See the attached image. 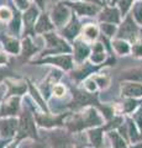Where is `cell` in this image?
Instances as JSON below:
<instances>
[{"label": "cell", "mask_w": 142, "mask_h": 148, "mask_svg": "<svg viewBox=\"0 0 142 148\" xmlns=\"http://www.w3.org/2000/svg\"><path fill=\"white\" fill-rule=\"evenodd\" d=\"M100 123H102V119L99 117L97 111L94 109H89L84 114L83 117L77 116L73 121L68 122V126L71 127V130H80L83 127L94 126V125H100Z\"/></svg>", "instance_id": "1"}, {"label": "cell", "mask_w": 142, "mask_h": 148, "mask_svg": "<svg viewBox=\"0 0 142 148\" xmlns=\"http://www.w3.org/2000/svg\"><path fill=\"white\" fill-rule=\"evenodd\" d=\"M45 37H46L47 43H48V49L46 51V53H58V52L68 53L72 51L69 46H68L63 40L57 37L56 35L48 34V35H45Z\"/></svg>", "instance_id": "2"}, {"label": "cell", "mask_w": 142, "mask_h": 148, "mask_svg": "<svg viewBox=\"0 0 142 148\" xmlns=\"http://www.w3.org/2000/svg\"><path fill=\"white\" fill-rule=\"evenodd\" d=\"M19 137H36L35 123L29 112H25L21 116L19 123Z\"/></svg>", "instance_id": "3"}, {"label": "cell", "mask_w": 142, "mask_h": 148, "mask_svg": "<svg viewBox=\"0 0 142 148\" xmlns=\"http://www.w3.org/2000/svg\"><path fill=\"white\" fill-rule=\"evenodd\" d=\"M68 17H69V10H68V8L64 6L63 4L56 5V8L52 11V18H53L54 24L57 26H63L66 24V21L68 20Z\"/></svg>", "instance_id": "4"}, {"label": "cell", "mask_w": 142, "mask_h": 148, "mask_svg": "<svg viewBox=\"0 0 142 148\" xmlns=\"http://www.w3.org/2000/svg\"><path fill=\"white\" fill-rule=\"evenodd\" d=\"M137 34V29L134 25V22L130 17L126 18V21L122 24V26L119 30V37L121 38H129V40H134Z\"/></svg>", "instance_id": "5"}, {"label": "cell", "mask_w": 142, "mask_h": 148, "mask_svg": "<svg viewBox=\"0 0 142 148\" xmlns=\"http://www.w3.org/2000/svg\"><path fill=\"white\" fill-rule=\"evenodd\" d=\"M17 127V121L15 119L0 120V133L3 137H11L15 135V130Z\"/></svg>", "instance_id": "6"}, {"label": "cell", "mask_w": 142, "mask_h": 148, "mask_svg": "<svg viewBox=\"0 0 142 148\" xmlns=\"http://www.w3.org/2000/svg\"><path fill=\"white\" fill-rule=\"evenodd\" d=\"M19 103L20 100L19 98H15V96H12L10 98L5 104L3 105L1 110H0V115L1 116H9V115H15L17 112V110H19Z\"/></svg>", "instance_id": "7"}, {"label": "cell", "mask_w": 142, "mask_h": 148, "mask_svg": "<svg viewBox=\"0 0 142 148\" xmlns=\"http://www.w3.org/2000/svg\"><path fill=\"white\" fill-rule=\"evenodd\" d=\"M121 92L123 96H130V98H137V96H142V85L141 84H129L122 85Z\"/></svg>", "instance_id": "8"}, {"label": "cell", "mask_w": 142, "mask_h": 148, "mask_svg": "<svg viewBox=\"0 0 142 148\" xmlns=\"http://www.w3.org/2000/svg\"><path fill=\"white\" fill-rule=\"evenodd\" d=\"M43 62L53 63L56 66H59L64 69H71L72 68V58L69 56H61V57H52V58H46Z\"/></svg>", "instance_id": "9"}, {"label": "cell", "mask_w": 142, "mask_h": 148, "mask_svg": "<svg viewBox=\"0 0 142 148\" xmlns=\"http://www.w3.org/2000/svg\"><path fill=\"white\" fill-rule=\"evenodd\" d=\"M71 5L75 9L79 15H94V14L98 11V6L89 5V4L75 3V4H71Z\"/></svg>", "instance_id": "10"}, {"label": "cell", "mask_w": 142, "mask_h": 148, "mask_svg": "<svg viewBox=\"0 0 142 148\" xmlns=\"http://www.w3.org/2000/svg\"><path fill=\"white\" fill-rule=\"evenodd\" d=\"M1 40L4 41V47L6 48L10 53L17 54L20 52V45L15 38H10V37H1Z\"/></svg>", "instance_id": "11"}, {"label": "cell", "mask_w": 142, "mask_h": 148, "mask_svg": "<svg viewBox=\"0 0 142 148\" xmlns=\"http://www.w3.org/2000/svg\"><path fill=\"white\" fill-rule=\"evenodd\" d=\"M79 27H80L79 22L73 17L72 21L69 22V25L64 29V36L68 37V38H74V37L77 36V34H78V31H79Z\"/></svg>", "instance_id": "12"}, {"label": "cell", "mask_w": 142, "mask_h": 148, "mask_svg": "<svg viewBox=\"0 0 142 148\" xmlns=\"http://www.w3.org/2000/svg\"><path fill=\"white\" fill-rule=\"evenodd\" d=\"M74 47H75V59L79 62L84 61V58L89 54V47L82 42H77Z\"/></svg>", "instance_id": "13"}, {"label": "cell", "mask_w": 142, "mask_h": 148, "mask_svg": "<svg viewBox=\"0 0 142 148\" xmlns=\"http://www.w3.org/2000/svg\"><path fill=\"white\" fill-rule=\"evenodd\" d=\"M52 29H53V25L49 22L48 16H46V15L41 16L40 20L37 21V24H36V31L37 32H46Z\"/></svg>", "instance_id": "14"}, {"label": "cell", "mask_w": 142, "mask_h": 148, "mask_svg": "<svg viewBox=\"0 0 142 148\" xmlns=\"http://www.w3.org/2000/svg\"><path fill=\"white\" fill-rule=\"evenodd\" d=\"M100 18H102L103 21H108V22H119V11L116 10V9H106L103 15L100 16Z\"/></svg>", "instance_id": "15"}, {"label": "cell", "mask_w": 142, "mask_h": 148, "mask_svg": "<svg viewBox=\"0 0 142 148\" xmlns=\"http://www.w3.org/2000/svg\"><path fill=\"white\" fill-rule=\"evenodd\" d=\"M37 12H38V11H37V9H35L34 6H32V8H30L29 10L25 12L24 18H25V25H26V29H27V30H30V29H31V26L34 25L35 18H36V16H37Z\"/></svg>", "instance_id": "16"}, {"label": "cell", "mask_w": 142, "mask_h": 148, "mask_svg": "<svg viewBox=\"0 0 142 148\" xmlns=\"http://www.w3.org/2000/svg\"><path fill=\"white\" fill-rule=\"evenodd\" d=\"M89 137L95 147H100L102 145V130H91L89 132Z\"/></svg>", "instance_id": "17"}, {"label": "cell", "mask_w": 142, "mask_h": 148, "mask_svg": "<svg viewBox=\"0 0 142 148\" xmlns=\"http://www.w3.org/2000/svg\"><path fill=\"white\" fill-rule=\"evenodd\" d=\"M53 145L56 148H66L67 147V137L64 135H62V132H58L56 136H53Z\"/></svg>", "instance_id": "18"}, {"label": "cell", "mask_w": 142, "mask_h": 148, "mask_svg": "<svg viewBox=\"0 0 142 148\" xmlns=\"http://www.w3.org/2000/svg\"><path fill=\"white\" fill-rule=\"evenodd\" d=\"M22 49H24V54L27 57V56H31L32 53H35L37 51V47H35L32 45L30 38H25L24 42H22Z\"/></svg>", "instance_id": "19"}, {"label": "cell", "mask_w": 142, "mask_h": 148, "mask_svg": "<svg viewBox=\"0 0 142 148\" xmlns=\"http://www.w3.org/2000/svg\"><path fill=\"white\" fill-rule=\"evenodd\" d=\"M123 78H126V79H130V80L142 82V69H135V71L127 72V73H125Z\"/></svg>", "instance_id": "20"}, {"label": "cell", "mask_w": 142, "mask_h": 148, "mask_svg": "<svg viewBox=\"0 0 142 148\" xmlns=\"http://www.w3.org/2000/svg\"><path fill=\"white\" fill-rule=\"evenodd\" d=\"M114 47L117 51V53H120V54H126V53H129V51H130L129 45L126 42H123V41H115V42H114Z\"/></svg>", "instance_id": "21"}, {"label": "cell", "mask_w": 142, "mask_h": 148, "mask_svg": "<svg viewBox=\"0 0 142 148\" xmlns=\"http://www.w3.org/2000/svg\"><path fill=\"white\" fill-rule=\"evenodd\" d=\"M110 137H111L113 145H114V147H115V148H123V147H125V142H123L122 138L119 136V133L111 132V133H110Z\"/></svg>", "instance_id": "22"}, {"label": "cell", "mask_w": 142, "mask_h": 148, "mask_svg": "<svg viewBox=\"0 0 142 148\" xmlns=\"http://www.w3.org/2000/svg\"><path fill=\"white\" fill-rule=\"evenodd\" d=\"M58 120L57 119H49L47 116H40V115L37 116V121L40 125H42V126H52V125L56 123Z\"/></svg>", "instance_id": "23"}, {"label": "cell", "mask_w": 142, "mask_h": 148, "mask_svg": "<svg viewBox=\"0 0 142 148\" xmlns=\"http://www.w3.org/2000/svg\"><path fill=\"white\" fill-rule=\"evenodd\" d=\"M77 99H75V103L78 105H84V104H88L89 101H91L93 99L90 98L88 94H83V92H77Z\"/></svg>", "instance_id": "24"}, {"label": "cell", "mask_w": 142, "mask_h": 148, "mask_svg": "<svg viewBox=\"0 0 142 148\" xmlns=\"http://www.w3.org/2000/svg\"><path fill=\"white\" fill-rule=\"evenodd\" d=\"M134 16L139 24H142V1L137 3L134 8Z\"/></svg>", "instance_id": "25"}, {"label": "cell", "mask_w": 142, "mask_h": 148, "mask_svg": "<svg viewBox=\"0 0 142 148\" xmlns=\"http://www.w3.org/2000/svg\"><path fill=\"white\" fill-rule=\"evenodd\" d=\"M85 36L88 37L89 40H94V38H97V36H98V30H97V27H94L93 25H90V26H86L85 27Z\"/></svg>", "instance_id": "26"}, {"label": "cell", "mask_w": 142, "mask_h": 148, "mask_svg": "<svg viewBox=\"0 0 142 148\" xmlns=\"http://www.w3.org/2000/svg\"><path fill=\"white\" fill-rule=\"evenodd\" d=\"M15 15L16 16L11 22L10 29H11V31L14 32V34H19V30H20V16L17 15V14H15Z\"/></svg>", "instance_id": "27"}, {"label": "cell", "mask_w": 142, "mask_h": 148, "mask_svg": "<svg viewBox=\"0 0 142 148\" xmlns=\"http://www.w3.org/2000/svg\"><path fill=\"white\" fill-rule=\"evenodd\" d=\"M26 90V85L25 84H22V83H19V84H16V85H14L11 84V94H22Z\"/></svg>", "instance_id": "28"}, {"label": "cell", "mask_w": 142, "mask_h": 148, "mask_svg": "<svg viewBox=\"0 0 142 148\" xmlns=\"http://www.w3.org/2000/svg\"><path fill=\"white\" fill-rule=\"evenodd\" d=\"M30 90H31V94H32V96H34V98H35L36 100H37V103H38L41 106H42V108H43L45 110H47V109H46V105H45V103L42 101V99L40 98V95H38L37 90H36V89H35V88H34L32 85H30Z\"/></svg>", "instance_id": "29"}, {"label": "cell", "mask_w": 142, "mask_h": 148, "mask_svg": "<svg viewBox=\"0 0 142 148\" xmlns=\"http://www.w3.org/2000/svg\"><path fill=\"white\" fill-rule=\"evenodd\" d=\"M11 17V12L8 8H0V20H9Z\"/></svg>", "instance_id": "30"}, {"label": "cell", "mask_w": 142, "mask_h": 148, "mask_svg": "<svg viewBox=\"0 0 142 148\" xmlns=\"http://www.w3.org/2000/svg\"><path fill=\"white\" fill-rule=\"evenodd\" d=\"M102 29H103V31L105 32V34H106V35H109V36L114 35V32H115V26H114V25L103 24V25H102Z\"/></svg>", "instance_id": "31"}, {"label": "cell", "mask_w": 142, "mask_h": 148, "mask_svg": "<svg viewBox=\"0 0 142 148\" xmlns=\"http://www.w3.org/2000/svg\"><path fill=\"white\" fill-rule=\"evenodd\" d=\"M104 58H105L104 53H102V52L94 53L93 56H91V62H94V63H102L104 61Z\"/></svg>", "instance_id": "32"}, {"label": "cell", "mask_w": 142, "mask_h": 148, "mask_svg": "<svg viewBox=\"0 0 142 148\" xmlns=\"http://www.w3.org/2000/svg\"><path fill=\"white\" fill-rule=\"evenodd\" d=\"M129 131H130V136H131V140L132 141H136L137 140V133H136V128L134 126V123H132L131 121H129Z\"/></svg>", "instance_id": "33"}, {"label": "cell", "mask_w": 142, "mask_h": 148, "mask_svg": "<svg viewBox=\"0 0 142 148\" xmlns=\"http://www.w3.org/2000/svg\"><path fill=\"white\" fill-rule=\"evenodd\" d=\"M135 120H136V123L139 125V127L142 128V108L135 114Z\"/></svg>", "instance_id": "34"}, {"label": "cell", "mask_w": 142, "mask_h": 148, "mask_svg": "<svg viewBox=\"0 0 142 148\" xmlns=\"http://www.w3.org/2000/svg\"><path fill=\"white\" fill-rule=\"evenodd\" d=\"M136 101H134V100H129V101H126L125 103V110L127 111V112H130V111H132L135 109V106H136Z\"/></svg>", "instance_id": "35"}, {"label": "cell", "mask_w": 142, "mask_h": 148, "mask_svg": "<svg viewBox=\"0 0 142 148\" xmlns=\"http://www.w3.org/2000/svg\"><path fill=\"white\" fill-rule=\"evenodd\" d=\"M130 4H131V0H121V1H120V8H121V11L123 14L127 11V9H129Z\"/></svg>", "instance_id": "36"}, {"label": "cell", "mask_w": 142, "mask_h": 148, "mask_svg": "<svg viewBox=\"0 0 142 148\" xmlns=\"http://www.w3.org/2000/svg\"><path fill=\"white\" fill-rule=\"evenodd\" d=\"M53 90H54V94H56L57 96H62L63 94H64V88H63L62 85H56Z\"/></svg>", "instance_id": "37"}, {"label": "cell", "mask_w": 142, "mask_h": 148, "mask_svg": "<svg viewBox=\"0 0 142 148\" xmlns=\"http://www.w3.org/2000/svg\"><path fill=\"white\" fill-rule=\"evenodd\" d=\"M85 86H86V89H88L89 91H94L95 89H97V85H95L94 80H88L85 83Z\"/></svg>", "instance_id": "38"}, {"label": "cell", "mask_w": 142, "mask_h": 148, "mask_svg": "<svg viewBox=\"0 0 142 148\" xmlns=\"http://www.w3.org/2000/svg\"><path fill=\"white\" fill-rule=\"evenodd\" d=\"M15 3L17 4V6L20 9H26L29 6V3H27V0H15Z\"/></svg>", "instance_id": "39"}, {"label": "cell", "mask_w": 142, "mask_h": 148, "mask_svg": "<svg viewBox=\"0 0 142 148\" xmlns=\"http://www.w3.org/2000/svg\"><path fill=\"white\" fill-rule=\"evenodd\" d=\"M134 53L136 54V56H142V45H136V46H134Z\"/></svg>", "instance_id": "40"}, {"label": "cell", "mask_w": 142, "mask_h": 148, "mask_svg": "<svg viewBox=\"0 0 142 148\" xmlns=\"http://www.w3.org/2000/svg\"><path fill=\"white\" fill-rule=\"evenodd\" d=\"M35 1L37 3L41 8H43V6H45V0H35Z\"/></svg>", "instance_id": "41"}, {"label": "cell", "mask_w": 142, "mask_h": 148, "mask_svg": "<svg viewBox=\"0 0 142 148\" xmlns=\"http://www.w3.org/2000/svg\"><path fill=\"white\" fill-rule=\"evenodd\" d=\"M5 62H6L5 56H3L1 53H0V64H1V63H5Z\"/></svg>", "instance_id": "42"}, {"label": "cell", "mask_w": 142, "mask_h": 148, "mask_svg": "<svg viewBox=\"0 0 142 148\" xmlns=\"http://www.w3.org/2000/svg\"><path fill=\"white\" fill-rule=\"evenodd\" d=\"M31 148H45L43 146H41V145H36V146H32Z\"/></svg>", "instance_id": "43"}, {"label": "cell", "mask_w": 142, "mask_h": 148, "mask_svg": "<svg viewBox=\"0 0 142 148\" xmlns=\"http://www.w3.org/2000/svg\"><path fill=\"white\" fill-rule=\"evenodd\" d=\"M4 146H5V142H4V141H0V148H3Z\"/></svg>", "instance_id": "44"}, {"label": "cell", "mask_w": 142, "mask_h": 148, "mask_svg": "<svg viewBox=\"0 0 142 148\" xmlns=\"http://www.w3.org/2000/svg\"><path fill=\"white\" fill-rule=\"evenodd\" d=\"M4 72H1V71H0V80H1L3 79V77H4V74H3Z\"/></svg>", "instance_id": "45"}, {"label": "cell", "mask_w": 142, "mask_h": 148, "mask_svg": "<svg viewBox=\"0 0 142 148\" xmlns=\"http://www.w3.org/2000/svg\"><path fill=\"white\" fill-rule=\"evenodd\" d=\"M132 148H142V145H141V146H136V147H132Z\"/></svg>", "instance_id": "46"}, {"label": "cell", "mask_w": 142, "mask_h": 148, "mask_svg": "<svg viewBox=\"0 0 142 148\" xmlns=\"http://www.w3.org/2000/svg\"><path fill=\"white\" fill-rule=\"evenodd\" d=\"M0 98H1V91H0Z\"/></svg>", "instance_id": "47"}, {"label": "cell", "mask_w": 142, "mask_h": 148, "mask_svg": "<svg viewBox=\"0 0 142 148\" xmlns=\"http://www.w3.org/2000/svg\"><path fill=\"white\" fill-rule=\"evenodd\" d=\"M115 1H116V0H113V3H115Z\"/></svg>", "instance_id": "48"}, {"label": "cell", "mask_w": 142, "mask_h": 148, "mask_svg": "<svg viewBox=\"0 0 142 148\" xmlns=\"http://www.w3.org/2000/svg\"><path fill=\"white\" fill-rule=\"evenodd\" d=\"M77 148H83V147H77Z\"/></svg>", "instance_id": "49"}]
</instances>
